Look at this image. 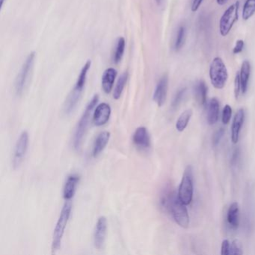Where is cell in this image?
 Masks as SVG:
<instances>
[{
  "label": "cell",
  "mask_w": 255,
  "mask_h": 255,
  "mask_svg": "<svg viewBox=\"0 0 255 255\" xmlns=\"http://www.w3.org/2000/svg\"><path fill=\"white\" fill-rule=\"evenodd\" d=\"M192 116V110H190V109L186 110V111L183 112L180 115L177 123H176V128H177V131H179V132L184 131L186 127H187L188 124H189V120H190Z\"/></svg>",
  "instance_id": "cell-24"
},
{
  "label": "cell",
  "mask_w": 255,
  "mask_h": 255,
  "mask_svg": "<svg viewBox=\"0 0 255 255\" xmlns=\"http://www.w3.org/2000/svg\"><path fill=\"white\" fill-rule=\"evenodd\" d=\"M227 220L233 229H237L239 226V205L237 202L230 205L227 214Z\"/></svg>",
  "instance_id": "cell-21"
},
{
  "label": "cell",
  "mask_w": 255,
  "mask_h": 255,
  "mask_svg": "<svg viewBox=\"0 0 255 255\" xmlns=\"http://www.w3.org/2000/svg\"><path fill=\"white\" fill-rule=\"evenodd\" d=\"M240 2H237L229 7L222 16L219 22V32L223 37L228 35L234 23L238 20Z\"/></svg>",
  "instance_id": "cell-8"
},
{
  "label": "cell",
  "mask_w": 255,
  "mask_h": 255,
  "mask_svg": "<svg viewBox=\"0 0 255 255\" xmlns=\"http://www.w3.org/2000/svg\"><path fill=\"white\" fill-rule=\"evenodd\" d=\"M80 182V176L76 174L68 176L63 189V198L66 201H70L74 198L77 191V185Z\"/></svg>",
  "instance_id": "cell-14"
},
{
  "label": "cell",
  "mask_w": 255,
  "mask_h": 255,
  "mask_svg": "<svg viewBox=\"0 0 255 255\" xmlns=\"http://www.w3.org/2000/svg\"><path fill=\"white\" fill-rule=\"evenodd\" d=\"M186 31L184 26H180L177 32V38H176L174 49L176 51H179L184 45L185 40H186Z\"/></svg>",
  "instance_id": "cell-26"
},
{
  "label": "cell",
  "mask_w": 255,
  "mask_h": 255,
  "mask_svg": "<svg viewBox=\"0 0 255 255\" xmlns=\"http://www.w3.org/2000/svg\"><path fill=\"white\" fill-rule=\"evenodd\" d=\"M243 246L238 240H233L230 244L229 255H243Z\"/></svg>",
  "instance_id": "cell-28"
},
{
  "label": "cell",
  "mask_w": 255,
  "mask_h": 255,
  "mask_svg": "<svg viewBox=\"0 0 255 255\" xmlns=\"http://www.w3.org/2000/svg\"><path fill=\"white\" fill-rule=\"evenodd\" d=\"M4 2H5V0H0V2H1V8H2V5H3Z\"/></svg>",
  "instance_id": "cell-38"
},
{
  "label": "cell",
  "mask_w": 255,
  "mask_h": 255,
  "mask_svg": "<svg viewBox=\"0 0 255 255\" xmlns=\"http://www.w3.org/2000/svg\"><path fill=\"white\" fill-rule=\"evenodd\" d=\"M156 3H157L158 5H162L163 4L164 0H156Z\"/></svg>",
  "instance_id": "cell-37"
},
{
  "label": "cell",
  "mask_w": 255,
  "mask_h": 255,
  "mask_svg": "<svg viewBox=\"0 0 255 255\" xmlns=\"http://www.w3.org/2000/svg\"><path fill=\"white\" fill-rule=\"evenodd\" d=\"M91 65H92V62L90 60H88L80 71L77 83L64 104V113H65V115L71 114L77 107V104L80 102Z\"/></svg>",
  "instance_id": "cell-2"
},
{
  "label": "cell",
  "mask_w": 255,
  "mask_h": 255,
  "mask_svg": "<svg viewBox=\"0 0 255 255\" xmlns=\"http://www.w3.org/2000/svg\"><path fill=\"white\" fill-rule=\"evenodd\" d=\"M255 14V0H246L243 5L242 17L244 20H248Z\"/></svg>",
  "instance_id": "cell-25"
},
{
  "label": "cell",
  "mask_w": 255,
  "mask_h": 255,
  "mask_svg": "<svg viewBox=\"0 0 255 255\" xmlns=\"http://www.w3.org/2000/svg\"><path fill=\"white\" fill-rule=\"evenodd\" d=\"M193 171L191 165L186 167L178 189V197L183 204H190L193 198Z\"/></svg>",
  "instance_id": "cell-6"
},
{
  "label": "cell",
  "mask_w": 255,
  "mask_h": 255,
  "mask_svg": "<svg viewBox=\"0 0 255 255\" xmlns=\"http://www.w3.org/2000/svg\"><path fill=\"white\" fill-rule=\"evenodd\" d=\"M116 76H117V71L114 68H107L102 76V89L106 94H110L114 85L115 80H116Z\"/></svg>",
  "instance_id": "cell-17"
},
{
  "label": "cell",
  "mask_w": 255,
  "mask_h": 255,
  "mask_svg": "<svg viewBox=\"0 0 255 255\" xmlns=\"http://www.w3.org/2000/svg\"><path fill=\"white\" fill-rule=\"evenodd\" d=\"M240 90H241V83H240V73L237 72L234 79V95L236 99H238Z\"/></svg>",
  "instance_id": "cell-31"
},
{
  "label": "cell",
  "mask_w": 255,
  "mask_h": 255,
  "mask_svg": "<svg viewBox=\"0 0 255 255\" xmlns=\"http://www.w3.org/2000/svg\"><path fill=\"white\" fill-rule=\"evenodd\" d=\"M228 77V71L223 61L221 58H215L210 66V78L212 85L216 89H223Z\"/></svg>",
  "instance_id": "cell-5"
},
{
  "label": "cell",
  "mask_w": 255,
  "mask_h": 255,
  "mask_svg": "<svg viewBox=\"0 0 255 255\" xmlns=\"http://www.w3.org/2000/svg\"><path fill=\"white\" fill-rule=\"evenodd\" d=\"M219 102L217 98H213L209 102L207 107V122L209 125H214L219 119Z\"/></svg>",
  "instance_id": "cell-18"
},
{
  "label": "cell",
  "mask_w": 255,
  "mask_h": 255,
  "mask_svg": "<svg viewBox=\"0 0 255 255\" xmlns=\"http://www.w3.org/2000/svg\"><path fill=\"white\" fill-rule=\"evenodd\" d=\"M71 204L66 202L62 207V211L59 215L57 223L55 227L53 232V241H52V253L54 254L59 250L62 244V238H63L65 230L66 228L67 224L69 221L71 213Z\"/></svg>",
  "instance_id": "cell-4"
},
{
  "label": "cell",
  "mask_w": 255,
  "mask_h": 255,
  "mask_svg": "<svg viewBox=\"0 0 255 255\" xmlns=\"http://www.w3.org/2000/svg\"><path fill=\"white\" fill-rule=\"evenodd\" d=\"M107 220L105 216H100L97 221L94 231V246L96 249H102L107 235Z\"/></svg>",
  "instance_id": "cell-11"
},
{
  "label": "cell",
  "mask_w": 255,
  "mask_h": 255,
  "mask_svg": "<svg viewBox=\"0 0 255 255\" xmlns=\"http://www.w3.org/2000/svg\"><path fill=\"white\" fill-rule=\"evenodd\" d=\"M240 150L239 148L235 149L233 152L232 156H231V164L232 166H236L237 162H238L239 159H240Z\"/></svg>",
  "instance_id": "cell-33"
},
{
  "label": "cell",
  "mask_w": 255,
  "mask_h": 255,
  "mask_svg": "<svg viewBox=\"0 0 255 255\" xmlns=\"http://www.w3.org/2000/svg\"><path fill=\"white\" fill-rule=\"evenodd\" d=\"M251 65L249 61L245 60L242 64L240 72V83H241V91L245 94L247 91L248 83L250 77Z\"/></svg>",
  "instance_id": "cell-20"
},
{
  "label": "cell",
  "mask_w": 255,
  "mask_h": 255,
  "mask_svg": "<svg viewBox=\"0 0 255 255\" xmlns=\"http://www.w3.org/2000/svg\"><path fill=\"white\" fill-rule=\"evenodd\" d=\"M111 115V107L107 103H101L97 106L93 113V123L95 126H103L105 125Z\"/></svg>",
  "instance_id": "cell-12"
},
{
  "label": "cell",
  "mask_w": 255,
  "mask_h": 255,
  "mask_svg": "<svg viewBox=\"0 0 255 255\" xmlns=\"http://www.w3.org/2000/svg\"><path fill=\"white\" fill-rule=\"evenodd\" d=\"M230 243L228 240H224L221 246V255H229Z\"/></svg>",
  "instance_id": "cell-32"
},
{
  "label": "cell",
  "mask_w": 255,
  "mask_h": 255,
  "mask_svg": "<svg viewBox=\"0 0 255 255\" xmlns=\"http://www.w3.org/2000/svg\"><path fill=\"white\" fill-rule=\"evenodd\" d=\"M227 1H228V0H216V2H217V3L219 4V5H225Z\"/></svg>",
  "instance_id": "cell-36"
},
{
  "label": "cell",
  "mask_w": 255,
  "mask_h": 255,
  "mask_svg": "<svg viewBox=\"0 0 255 255\" xmlns=\"http://www.w3.org/2000/svg\"><path fill=\"white\" fill-rule=\"evenodd\" d=\"M203 0H194L192 5V12H195L198 11L199 7L201 6L202 4Z\"/></svg>",
  "instance_id": "cell-35"
},
{
  "label": "cell",
  "mask_w": 255,
  "mask_h": 255,
  "mask_svg": "<svg viewBox=\"0 0 255 255\" xmlns=\"http://www.w3.org/2000/svg\"><path fill=\"white\" fill-rule=\"evenodd\" d=\"M186 88H183V89H180V90L176 93L175 96L174 97V99H173L172 103H171V108H172V110H176V109L179 107V105L181 104L183 98H184L185 95H186Z\"/></svg>",
  "instance_id": "cell-27"
},
{
  "label": "cell",
  "mask_w": 255,
  "mask_h": 255,
  "mask_svg": "<svg viewBox=\"0 0 255 255\" xmlns=\"http://www.w3.org/2000/svg\"><path fill=\"white\" fill-rule=\"evenodd\" d=\"M168 89V77L164 75L158 82L156 89L153 93V101L159 107H162L166 101Z\"/></svg>",
  "instance_id": "cell-13"
},
{
  "label": "cell",
  "mask_w": 255,
  "mask_h": 255,
  "mask_svg": "<svg viewBox=\"0 0 255 255\" xmlns=\"http://www.w3.org/2000/svg\"><path fill=\"white\" fill-rule=\"evenodd\" d=\"M132 141L137 148L141 150H147L151 147L150 133L145 127L137 128L132 136Z\"/></svg>",
  "instance_id": "cell-10"
},
{
  "label": "cell",
  "mask_w": 255,
  "mask_h": 255,
  "mask_svg": "<svg viewBox=\"0 0 255 255\" xmlns=\"http://www.w3.org/2000/svg\"><path fill=\"white\" fill-rule=\"evenodd\" d=\"M243 47H244V41L243 40H238L236 42L235 47L233 49V53L234 54H238V53H241Z\"/></svg>",
  "instance_id": "cell-34"
},
{
  "label": "cell",
  "mask_w": 255,
  "mask_h": 255,
  "mask_svg": "<svg viewBox=\"0 0 255 255\" xmlns=\"http://www.w3.org/2000/svg\"><path fill=\"white\" fill-rule=\"evenodd\" d=\"M28 147H29V134L26 131H23L20 134V138L17 140L14 147L12 162L14 169H17L23 163L27 153Z\"/></svg>",
  "instance_id": "cell-9"
},
{
  "label": "cell",
  "mask_w": 255,
  "mask_h": 255,
  "mask_svg": "<svg viewBox=\"0 0 255 255\" xmlns=\"http://www.w3.org/2000/svg\"><path fill=\"white\" fill-rule=\"evenodd\" d=\"M194 93L197 102L199 105H204L207 101V86L203 80L197 82L194 87Z\"/></svg>",
  "instance_id": "cell-19"
},
{
  "label": "cell",
  "mask_w": 255,
  "mask_h": 255,
  "mask_svg": "<svg viewBox=\"0 0 255 255\" xmlns=\"http://www.w3.org/2000/svg\"><path fill=\"white\" fill-rule=\"evenodd\" d=\"M35 56L36 53L35 52H32L28 56L20 73L17 75L15 81V92L17 95H21L26 89V85L29 82V76L35 64Z\"/></svg>",
  "instance_id": "cell-7"
},
{
  "label": "cell",
  "mask_w": 255,
  "mask_h": 255,
  "mask_svg": "<svg viewBox=\"0 0 255 255\" xmlns=\"http://www.w3.org/2000/svg\"><path fill=\"white\" fill-rule=\"evenodd\" d=\"M110 138V132L108 131H104L101 132L95 139L94 143L93 148H92V156L94 158L98 157L101 152L104 150L107 144H108Z\"/></svg>",
  "instance_id": "cell-16"
},
{
  "label": "cell",
  "mask_w": 255,
  "mask_h": 255,
  "mask_svg": "<svg viewBox=\"0 0 255 255\" xmlns=\"http://www.w3.org/2000/svg\"><path fill=\"white\" fill-rule=\"evenodd\" d=\"M128 77H129V74H128V71L123 73L119 77L116 86H115L114 91H113V98H114V99L118 100L120 98L124 89H125V85L128 82Z\"/></svg>",
  "instance_id": "cell-22"
},
{
  "label": "cell",
  "mask_w": 255,
  "mask_h": 255,
  "mask_svg": "<svg viewBox=\"0 0 255 255\" xmlns=\"http://www.w3.org/2000/svg\"><path fill=\"white\" fill-rule=\"evenodd\" d=\"M125 49V38H119L116 41L115 51L113 55V61L114 63L118 64L121 62L122 57H123Z\"/></svg>",
  "instance_id": "cell-23"
},
{
  "label": "cell",
  "mask_w": 255,
  "mask_h": 255,
  "mask_svg": "<svg viewBox=\"0 0 255 255\" xmlns=\"http://www.w3.org/2000/svg\"><path fill=\"white\" fill-rule=\"evenodd\" d=\"M244 110L240 109L234 116L232 126H231V141L234 144H237L238 142L239 135H240L242 125L244 122Z\"/></svg>",
  "instance_id": "cell-15"
},
{
  "label": "cell",
  "mask_w": 255,
  "mask_h": 255,
  "mask_svg": "<svg viewBox=\"0 0 255 255\" xmlns=\"http://www.w3.org/2000/svg\"><path fill=\"white\" fill-rule=\"evenodd\" d=\"M98 100H99L98 95H94L93 98L91 99L89 104L86 106L80 121L77 123L74 136V147L75 150H79L80 147H81L83 138H84L85 135H86L88 127H89V119H90L92 110L96 107Z\"/></svg>",
  "instance_id": "cell-3"
},
{
  "label": "cell",
  "mask_w": 255,
  "mask_h": 255,
  "mask_svg": "<svg viewBox=\"0 0 255 255\" xmlns=\"http://www.w3.org/2000/svg\"><path fill=\"white\" fill-rule=\"evenodd\" d=\"M231 114H232V109H231V106L226 104L224 107L223 112H222V123L227 125L230 122Z\"/></svg>",
  "instance_id": "cell-29"
},
{
  "label": "cell",
  "mask_w": 255,
  "mask_h": 255,
  "mask_svg": "<svg viewBox=\"0 0 255 255\" xmlns=\"http://www.w3.org/2000/svg\"><path fill=\"white\" fill-rule=\"evenodd\" d=\"M162 207L172 215L175 222L183 228H187L189 225V216L186 204H183L173 191H165L161 200Z\"/></svg>",
  "instance_id": "cell-1"
},
{
  "label": "cell",
  "mask_w": 255,
  "mask_h": 255,
  "mask_svg": "<svg viewBox=\"0 0 255 255\" xmlns=\"http://www.w3.org/2000/svg\"><path fill=\"white\" fill-rule=\"evenodd\" d=\"M224 133H225V130H224L223 128H220V129H217L213 134V145L217 146L218 144L220 142L221 139H222V137H223Z\"/></svg>",
  "instance_id": "cell-30"
}]
</instances>
